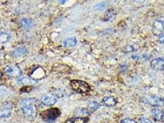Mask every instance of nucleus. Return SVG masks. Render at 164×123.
Segmentation results:
<instances>
[{
	"instance_id": "15",
	"label": "nucleus",
	"mask_w": 164,
	"mask_h": 123,
	"mask_svg": "<svg viewBox=\"0 0 164 123\" xmlns=\"http://www.w3.org/2000/svg\"><path fill=\"white\" fill-rule=\"evenodd\" d=\"M11 115V110L8 108H4L0 110V118H6L10 116Z\"/></svg>"
},
{
	"instance_id": "4",
	"label": "nucleus",
	"mask_w": 164,
	"mask_h": 123,
	"mask_svg": "<svg viewBox=\"0 0 164 123\" xmlns=\"http://www.w3.org/2000/svg\"><path fill=\"white\" fill-rule=\"evenodd\" d=\"M5 73L6 75L12 78H19L22 75V70L17 66L10 65L8 66L5 70Z\"/></svg>"
},
{
	"instance_id": "18",
	"label": "nucleus",
	"mask_w": 164,
	"mask_h": 123,
	"mask_svg": "<svg viewBox=\"0 0 164 123\" xmlns=\"http://www.w3.org/2000/svg\"><path fill=\"white\" fill-rule=\"evenodd\" d=\"M108 4L107 3H101L98 4H97L95 8V10H103L104 9H105V8L107 6Z\"/></svg>"
},
{
	"instance_id": "21",
	"label": "nucleus",
	"mask_w": 164,
	"mask_h": 123,
	"mask_svg": "<svg viewBox=\"0 0 164 123\" xmlns=\"http://www.w3.org/2000/svg\"><path fill=\"white\" fill-rule=\"evenodd\" d=\"M159 41L162 44L164 43V35L162 36H161V37H160L159 39Z\"/></svg>"
},
{
	"instance_id": "16",
	"label": "nucleus",
	"mask_w": 164,
	"mask_h": 123,
	"mask_svg": "<svg viewBox=\"0 0 164 123\" xmlns=\"http://www.w3.org/2000/svg\"><path fill=\"white\" fill-rule=\"evenodd\" d=\"M11 39V36L7 33H0V44L8 43Z\"/></svg>"
},
{
	"instance_id": "10",
	"label": "nucleus",
	"mask_w": 164,
	"mask_h": 123,
	"mask_svg": "<svg viewBox=\"0 0 164 123\" xmlns=\"http://www.w3.org/2000/svg\"><path fill=\"white\" fill-rule=\"evenodd\" d=\"M20 23L23 28H26V29H27V30L31 29L33 26V23L32 20L30 19H27V18L22 19L20 21Z\"/></svg>"
},
{
	"instance_id": "20",
	"label": "nucleus",
	"mask_w": 164,
	"mask_h": 123,
	"mask_svg": "<svg viewBox=\"0 0 164 123\" xmlns=\"http://www.w3.org/2000/svg\"><path fill=\"white\" fill-rule=\"evenodd\" d=\"M140 122L141 123H152V121L147 118H142L140 119Z\"/></svg>"
},
{
	"instance_id": "5",
	"label": "nucleus",
	"mask_w": 164,
	"mask_h": 123,
	"mask_svg": "<svg viewBox=\"0 0 164 123\" xmlns=\"http://www.w3.org/2000/svg\"><path fill=\"white\" fill-rule=\"evenodd\" d=\"M150 67L152 69L156 71L164 70V59L162 58L152 60L150 62Z\"/></svg>"
},
{
	"instance_id": "22",
	"label": "nucleus",
	"mask_w": 164,
	"mask_h": 123,
	"mask_svg": "<svg viewBox=\"0 0 164 123\" xmlns=\"http://www.w3.org/2000/svg\"><path fill=\"white\" fill-rule=\"evenodd\" d=\"M2 76H3V73H2V71H0V79H1V78H2Z\"/></svg>"
},
{
	"instance_id": "9",
	"label": "nucleus",
	"mask_w": 164,
	"mask_h": 123,
	"mask_svg": "<svg viewBox=\"0 0 164 123\" xmlns=\"http://www.w3.org/2000/svg\"><path fill=\"white\" fill-rule=\"evenodd\" d=\"M37 82V81L29 78V77H24L20 79L18 81V84L20 85H25V86H29L33 85Z\"/></svg>"
},
{
	"instance_id": "14",
	"label": "nucleus",
	"mask_w": 164,
	"mask_h": 123,
	"mask_svg": "<svg viewBox=\"0 0 164 123\" xmlns=\"http://www.w3.org/2000/svg\"><path fill=\"white\" fill-rule=\"evenodd\" d=\"M27 50L25 47H22L17 49L13 52V56L15 57H19L23 55H24L27 52Z\"/></svg>"
},
{
	"instance_id": "24",
	"label": "nucleus",
	"mask_w": 164,
	"mask_h": 123,
	"mask_svg": "<svg viewBox=\"0 0 164 123\" xmlns=\"http://www.w3.org/2000/svg\"><path fill=\"white\" fill-rule=\"evenodd\" d=\"M1 29H2V23L1 22H0V30H1Z\"/></svg>"
},
{
	"instance_id": "8",
	"label": "nucleus",
	"mask_w": 164,
	"mask_h": 123,
	"mask_svg": "<svg viewBox=\"0 0 164 123\" xmlns=\"http://www.w3.org/2000/svg\"><path fill=\"white\" fill-rule=\"evenodd\" d=\"M102 104L106 106L112 107L115 106V105L117 104V100L115 97L112 96L105 97L102 99Z\"/></svg>"
},
{
	"instance_id": "13",
	"label": "nucleus",
	"mask_w": 164,
	"mask_h": 123,
	"mask_svg": "<svg viewBox=\"0 0 164 123\" xmlns=\"http://www.w3.org/2000/svg\"><path fill=\"white\" fill-rule=\"evenodd\" d=\"M77 43V40L75 37H72L65 40L63 43V44L65 47H74Z\"/></svg>"
},
{
	"instance_id": "3",
	"label": "nucleus",
	"mask_w": 164,
	"mask_h": 123,
	"mask_svg": "<svg viewBox=\"0 0 164 123\" xmlns=\"http://www.w3.org/2000/svg\"><path fill=\"white\" fill-rule=\"evenodd\" d=\"M60 110L57 108H53L48 110L43 111L41 113V117L43 121L50 122L55 121L59 116H60Z\"/></svg>"
},
{
	"instance_id": "19",
	"label": "nucleus",
	"mask_w": 164,
	"mask_h": 123,
	"mask_svg": "<svg viewBox=\"0 0 164 123\" xmlns=\"http://www.w3.org/2000/svg\"><path fill=\"white\" fill-rule=\"evenodd\" d=\"M121 123H137V122L132 119L125 118L121 121Z\"/></svg>"
},
{
	"instance_id": "17",
	"label": "nucleus",
	"mask_w": 164,
	"mask_h": 123,
	"mask_svg": "<svg viewBox=\"0 0 164 123\" xmlns=\"http://www.w3.org/2000/svg\"><path fill=\"white\" fill-rule=\"evenodd\" d=\"M99 106L100 105L96 102H92L89 104V108L92 112H94V111H96V110H98L99 108Z\"/></svg>"
},
{
	"instance_id": "23",
	"label": "nucleus",
	"mask_w": 164,
	"mask_h": 123,
	"mask_svg": "<svg viewBox=\"0 0 164 123\" xmlns=\"http://www.w3.org/2000/svg\"><path fill=\"white\" fill-rule=\"evenodd\" d=\"M162 120L163 121H164V115H163V116H162Z\"/></svg>"
},
{
	"instance_id": "11",
	"label": "nucleus",
	"mask_w": 164,
	"mask_h": 123,
	"mask_svg": "<svg viewBox=\"0 0 164 123\" xmlns=\"http://www.w3.org/2000/svg\"><path fill=\"white\" fill-rule=\"evenodd\" d=\"M152 113L154 116V118L156 119L157 121L161 120L162 118V116L164 115L163 110L159 108H154V110H152Z\"/></svg>"
},
{
	"instance_id": "7",
	"label": "nucleus",
	"mask_w": 164,
	"mask_h": 123,
	"mask_svg": "<svg viewBox=\"0 0 164 123\" xmlns=\"http://www.w3.org/2000/svg\"><path fill=\"white\" fill-rule=\"evenodd\" d=\"M149 104L154 106H163L164 105V100L162 98L157 96H152L148 99Z\"/></svg>"
},
{
	"instance_id": "1",
	"label": "nucleus",
	"mask_w": 164,
	"mask_h": 123,
	"mask_svg": "<svg viewBox=\"0 0 164 123\" xmlns=\"http://www.w3.org/2000/svg\"><path fill=\"white\" fill-rule=\"evenodd\" d=\"M35 103V99L33 98H25L20 102V106L23 115L27 119L32 120L37 115V108Z\"/></svg>"
},
{
	"instance_id": "12",
	"label": "nucleus",
	"mask_w": 164,
	"mask_h": 123,
	"mask_svg": "<svg viewBox=\"0 0 164 123\" xmlns=\"http://www.w3.org/2000/svg\"><path fill=\"white\" fill-rule=\"evenodd\" d=\"M87 118H82V117H78V118H73L67 119L65 123H86L88 121Z\"/></svg>"
},
{
	"instance_id": "2",
	"label": "nucleus",
	"mask_w": 164,
	"mask_h": 123,
	"mask_svg": "<svg viewBox=\"0 0 164 123\" xmlns=\"http://www.w3.org/2000/svg\"><path fill=\"white\" fill-rule=\"evenodd\" d=\"M74 91L78 94H85L90 91V86L85 81L80 80H72L70 83Z\"/></svg>"
},
{
	"instance_id": "6",
	"label": "nucleus",
	"mask_w": 164,
	"mask_h": 123,
	"mask_svg": "<svg viewBox=\"0 0 164 123\" xmlns=\"http://www.w3.org/2000/svg\"><path fill=\"white\" fill-rule=\"evenodd\" d=\"M56 101L57 99L56 97L50 94H46L43 95L41 99V103L43 105L47 106H51L54 105L56 103Z\"/></svg>"
}]
</instances>
